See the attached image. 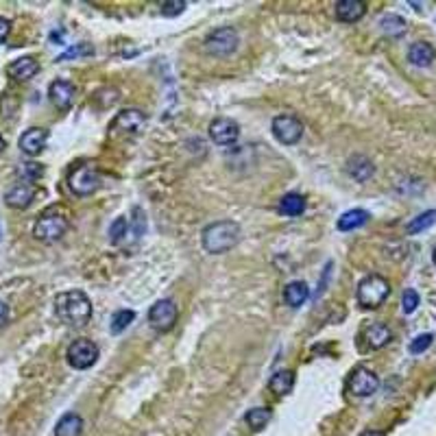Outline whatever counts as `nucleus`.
I'll return each mask as SVG.
<instances>
[{
  "label": "nucleus",
  "mask_w": 436,
  "mask_h": 436,
  "mask_svg": "<svg viewBox=\"0 0 436 436\" xmlns=\"http://www.w3.org/2000/svg\"><path fill=\"white\" fill-rule=\"evenodd\" d=\"M347 386H349V393L355 395V397H371V395L380 388V378L371 369L358 367L351 371Z\"/></svg>",
  "instance_id": "9d476101"
},
{
  "label": "nucleus",
  "mask_w": 436,
  "mask_h": 436,
  "mask_svg": "<svg viewBox=\"0 0 436 436\" xmlns=\"http://www.w3.org/2000/svg\"><path fill=\"white\" fill-rule=\"evenodd\" d=\"M129 221L127 218H116V221L111 223V227H109V240H111V245H121L125 238H127V233H129Z\"/></svg>",
  "instance_id": "c756f323"
},
{
  "label": "nucleus",
  "mask_w": 436,
  "mask_h": 436,
  "mask_svg": "<svg viewBox=\"0 0 436 436\" xmlns=\"http://www.w3.org/2000/svg\"><path fill=\"white\" fill-rule=\"evenodd\" d=\"M177 310L172 299H160L149 310V323L155 332H170L177 323Z\"/></svg>",
  "instance_id": "1a4fd4ad"
},
{
  "label": "nucleus",
  "mask_w": 436,
  "mask_h": 436,
  "mask_svg": "<svg viewBox=\"0 0 436 436\" xmlns=\"http://www.w3.org/2000/svg\"><path fill=\"white\" fill-rule=\"evenodd\" d=\"M365 339H367V345H369L371 349H382V347H386V345L390 343L393 332H390L384 323H373V325L367 327Z\"/></svg>",
  "instance_id": "6ab92c4d"
},
{
  "label": "nucleus",
  "mask_w": 436,
  "mask_h": 436,
  "mask_svg": "<svg viewBox=\"0 0 436 436\" xmlns=\"http://www.w3.org/2000/svg\"><path fill=\"white\" fill-rule=\"evenodd\" d=\"M68 188L76 196H90L101 188V172L94 164H81L68 175Z\"/></svg>",
  "instance_id": "39448f33"
},
{
  "label": "nucleus",
  "mask_w": 436,
  "mask_h": 436,
  "mask_svg": "<svg viewBox=\"0 0 436 436\" xmlns=\"http://www.w3.org/2000/svg\"><path fill=\"white\" fill-rule=\"evenodd\" d=\"M271 417H273V412L268 408H253V410H249L245 414V421H247V425L253 432H260V430L266 428V423L271 421Z\"/></svg>",
  "instance_id": "bb28decb"
},
{
  "label": "nucleus",
  "mask_w": 436,
  "mask_h": 436,
  "mask_svg": "<svg viewBox=\"0 0 436 436\" xmlns=\"http://www.w3.org/2000/svg\"><path fill=\"white\" fill-rule=\"evenodd\" d=\"M273 135L282 144H297L304 135V125L297 116L292 114H280L273 118Z\"/></svg>",
  "instance_id": "0eeeda50"
},
{
  "label": "nucleus",
  "mask_w": 436,
  "mask_h": 436,
  "mask_svg": "<svg viewBox=\"0 0 436 436\" xmlns=\"http://www.w3.org/2000/svg\"><path fill=\"white\" fill-rule=\"evenodd\" d=\"M18 172H20V177H22V179L35 182V179H39V177L44 175V168L39 166V164H35V162H27V164H20Z\"/></svg>",
  "instance_id": "2f4dec72"
},
{
  "label": "nucleus",
  "mask_w": 436,
  "mask_h": 436,
  "mask_svg": "<svg viewBox=\"0 0 436 436\" xmlns=\"http://www.w3.org/2000/svg\"><path fill=\"white\" fill-rule=\"evenodd\" d=\"M9 31H11V22L7 18H0V44L9 37Z\"/></svg>",
  "instance_id": "c9c22d12"
},
{
  "label": "nucleus",
  "mask_w": 436,
  "mask_h": 436,
  "mask_svg": "<svg viewBox=\"0 0 436 436\" xmlns=\"http://www.w3.org/2000/svg\"><path fill=\"white\" fill-rule=\"evenodd\" d=\"M37 72H39V64L33 57H20L7 66V74L13 79V81H29V79H33Z\"/></svg>",
  "instance_id": "dca6fc26"
},
{
  "label": "nucleus",
  "mask_w": 436,
  "mask_h": 436,
  "mask_svg": "<svg viewBox=\"0 0 436 436\" xmlns=\"http://www.w3.org/2000/svg\"><path fill=\"white\" fill-rule=\"evenodd\" d=\"M306 210V199L301 194H297V192H288L282 196V201H280V212L284 216H299L304 214Z\"/></svg>",
  "instance_id": "b1692460"
},
{
  "label": "nucleus",
  "mask_w": 436,
  "mask_h": 436,
  "mask_svg": "<svg viewBox=\"0 0 436 436\" xmlns=\"http://www.w3.org/2000/svg\"><path fill=\"white\" fill-rule=\"evenodd\" d=\"M203 249L207 253H225L240 243V225L233 221H218L203 229Z\"/></svg>",
  "instance_id": "f03ea898"
},
{
  "label": "nucleus",
  "mask_w": 436,
  "mask_h": 436,
  "mask_svg": "<svg viewBox=\"0 0 436 436\" xmlns=\"http://www.w3.org/2000/svg\"><path fill=\"white\" fill-rule=\"evenodd\" d=\"M380 27L386 35L390 37H402L406 33V20L402 15H395V13H388V15H382L380 20Z\"/></svg>",
  "instance_id": "a878e982"
},
{
  "label": "nucleus",
  "mask_w": 436,
  "mask_h": 436,
  "mask_svg": "<svg viewBox=\"0 0 436 436\" xmlns=\"http://www.w3.org/2000/svg\"><path fill=\"white\" fill-rule=\"evenodd\" d=\"M334 9H336V18H339L341 22H358L367 13V5L362 0H339Z\"/></svg>",
  "instance_id": "f3484780"
},
{
  "label": "nucleus",
  "mask_w": 436,
  "mask_h": 436,
  "mask_svg": "<svg viewBox=\"0 0 436 436\" xmlns=\"http://www.w3.org/2000/svg\"><path fill=\"white\" fill-rule=\"evenodd\" d=\"M310 297V288L306 282H290L284 288V301L290 308H301Z\"/></svg>",
  "instance_id": "aec40b11"
},
{
  "label": "nucleus",
  "mask_w": 436,
  "mask_h": 436,
  "mask_svg": "<svg viewBox=\"0 0 436 436\" xmlns=\"http://www.w3.org/2000/svg\"><path fill=\"white\" fill-rule=\"evenodd\" d=\"M238 44H240L238 31L231 27H221L205 37V53L214 57H229L231 53H236Z\"/></svg>",
  "instance_id": "423d86ee"
},
{
  "label": "nucleus",
  "mask_w": 436,
  "mask_h": 436,
  "mask_svg": "<svg viewBox=\"0 0 436 436\" xmlns=\"http://www.w3.org/2000/svg\"><path fill=\"white\" fill-rule=\"evenodd\" d=\"M360 436H386V434L380 432V430H367V432H362Z\"/></svg>",
  "instance_id": "4c0bfd02"
},
{
  "label": "nucleus",
  "mask_w": 436,
  "mask_h": 436,
  "mask_svg": "<svg viewBox=\"0 0 436 436\" xmlns=\"http://www.w3.org/2000/svg\"><path fill=\"white\" fill-rule=\"evenodd\" d=\"M35 196V186L33 184H18L5 194V203L13 210H25L31 205Z\"/></svg>",
  "instance_id": "2eb2a0df"
},
{
  "label": "nucleus",
  "mask_w": 436,
  "mask_h": 436,
  "mask_svg": "<svg viewBox=\"0 0 436 436\" xmlns=\"http://www.w3.org/2000/svg\"><path fill=\"white\" fill-rule=\"evenodd\" d=\"M135 319V312L133 310H118L114 316H111V332L114 334H121L125 332Z\"/></svg>",
  "instance_id": "c85d7f7f"
},
{
  "label": "nucleus",
  "mask_w": 436,
  "mask_h": 436,
  "mask_svg": "<svg viewBox=\"0 0 436 436\" xmlns=\"http://www.w3.org/2000/svg\"><path fill=\"white\" fill-rule=\"evenodd\" d=\"M436 223V210H428L423 214H419L417 218H412V221L408 223L406 231L408 233H419V231H425L428 227H432Z\"/></svg>",
  "instance_id": "cd10ccee"
},
{
  "label": "nucleus",
  "mask_w": 436,
  "mask_h": 436,
  "mask_svg": "<svg viewBox=\"0 0 436 436\" xmlns=\"http://www.w3.org/2000/svg\"><path fill=\"white\" fill-rule=\"evenodd\" d=\"M83 419L76 412H66L55 425V436H81Z\"/></svg>",
  "instance_id": "a211bd4d"
},
{
  "label": "nucleus",
  "mask_w": 436,
  "mask_h": 436,
  "mask_svg": "<svg viewBox=\"0 0 436 436\" xmlns=\"http://www.w3.org/2000/svg\"><path fill=\"white\" fill-rule=\"evenodd\" d=\"M160 9H162V15L175 18V15H179L186 9V3H184V0H168V3H162Z\"/></svg>",
  "instance_id": "f704fd0d"
},
{
  "label": "nucleus",
  "mask_w": 436,
  "mask_h": 436,
  "mask_svg": "<svg viewBox=\"0 0 436 436\" xmlns=\"http://www.w3.org/2000/svg\"><path fill=\"white\" fill-rule=\"evenodd\" d=\"M268 388L275 395H288L294 388V373L292 371H277L273 378L268 380Z\"/></svg>",
  "instance_id": "5701e85b"
},
{
  "label": "nucleus",
  "mask_w": 436,
  "mask_h": 436,
  "mask_svg": "<svg viewBox=\"0 0 436 436\" xmlns=\"http://www.w3.org/2000/svg\"><path fill=\"white\" fill-rule=\"evenodd\" d=\"M390 294V284L388 280H384L382 275H367L365 280L358 284V292H355V299L358 304L367 310H375L380 308L386 297Z\"/></svg>",
  "instance_id": "20e7f679"
},
{
  "label": "nucleus",
  "mask_w": 436,
  "mask_h": 436,
  "mask_svg": "<svg viewBox=\"0 0 436 436\" xmlns=\"http://www.w3.org/2000/svg\"><path fill=\"white\" fill-rule=\"evenodd\" d=\"M7 321H9V306L0 299V327H5Z\"/></svg>",
  "instance_id": "e433bc0d"
},
{
  "label": "nucleus",
  "mask_w": 436,
  "mask_h": 436,
  "mask_svg": "<svg viewBox=\"0 0 436 436\" xmlns=\"http://www.w3.org/2000/svg\"><path fill=\"white\" fill-rule=\"evenodd\" d=\"M70 227V218L66 212H62L59 207H48L46 212L39 214V218L33 225V236L39 243L53 245L57 240H62Z\"/></svg>",
  "instance_id": "7ed1b4c3"
},
{
  "label": "nucleus",
  "mask_w": 436,
  "mask_h": 436,
  "mask_svg": "<svg viewBox=\"0 0 436 436\" xmlns=\"http://www.w3.org/2000/svg\"><path fill=\"white\" fill-rule=\"evenodd\" d=\"M94 55V48L90 44H74L72 48H68L64 55L57 57V62H68V59H79V57H90Z\"/></svg>",
  "instance_id": "7c9ffc66"
},
{
  "label": "nucleus",
  "mask_w": 436,
  "mask_h": 436,
  "mask_svg": "<svg viewBox=\"0 0 436 436\" xmlns=\"http://www.w3.org/2000/svg\"><path fill=\"white\" fill-rule=\"evenodd\" d=\"M347 170H349V175L353 177V179H358V182H367L369 177H373V172H375L373 164L362 155H355L353 160H349V168Z\"/></svg>",
  "instance_id": "393cba45"
},
{
  "label": "nucleus",
  "mask_w": 436,
  "mask_h": 436,
  "mask_svg": "<svg viewBox=\"0 0 436 436\" xmlns=\"http://www.w3.org/2000/svg\"><path fill=\"white\" fill-rule=\"evenodd\" d=\"M210 137L218 147H231L240 137V127L231 118H216L210 123Z\"/></svg>",
  "instance_id": "9b49d317"
},
{
  "label": "nucleus",
  "mask_w": 436,
  "mask_h": 436,
  "mask_svg": "<svg viewBox=\"0 0 436 436\" xmlns=\"http://www.w3.org/2000/svg\"><path fill=\"white\" fill-rule=\"evenodd\" d=\"M369 212L367 210H349L345 212L341 218H339V223H336V227H339L341 231H353V229H358L362 225L369 223Z\"/></svg>",
  "instance_id": "4be33fe9"
},
{
  "label": "nucleus",
  "mask_w": 436,
  "mask_h": 436,
  "mask_svg": "<svg viewBox=\"0 0 436 436\" xmlns=\"http://www.w3.org/2000/svg\"><path fill=\"white\" fill-rule=\"evenodd\" d=\"M432 260H434V264H436V247H434V251H432Z\"/></svg>",
  "instance_id": "ea45409f"
},
{
  "label": "nucleus",
  "mask_w": 436,
  "mask_h": 436,
  "mask_svg": "<svg viewBox=\"0 0 436 436\" xmlns=\"http://www.w3.org/2000/svg\"><path fill=\"white\" fill-rule=\"evenodd\" d=\"M144 127H147V114H142L140 109H125L118 114L111 123V129H121L131 135L142 133Z\"/></svg>",
  "instance_id": "f8f14e48"
},
{
  "label": "nucleus",
  "mask_w": 436,
  "mask_h": 436,
  "mask_svg": "<svg viewBox=\"0 0 436 436\" xmlns=\"http://www.w3.org/2000/svg\"><path fill=\"white\" fill-rule=\"evenodd\" d=\"M55 314L66 325L81 327L92 319V301L83 290H68L55 297Z\"/></svg>",
  "instance_id": "f257e3e1"
},
{
  "label": "nucleus",
  "mask_w": 436,
  "mask_h": 436,
  "mask_svg": "<svg viewBox=\"0 0 436 436\" xmlns=\"http://www.w3.org/2000/svg\"><path fill=\"white\" fill-rule=\"evenodd\" d=\"M434 46L428 44V42H417V44H412L410 50H408V59H410V64L414 66H419V68H428L432 62H434Z\"/></svg>",
  "instance_id": "412c9836"
},
{
  "label": "nucleus",
  "mask_w": 436,
  "mask_h": 436,
  "mask_svg": "<svg viewBox=\"0 0 436 436\" xmlns=\"http://www.w3.org/2000/svg\"><path fill=\"white\" fill-rule=\"evenodd\" d=\"M66 358H68V365L72 369H79V371L90 369L98 360V347L92 341H88V339H79V341H74L68 347Z\"/></svg>",
  "instance_id": "6e6552de"
},
{
  "label": "nucleus",
  "mask_w": 436,
  "mask_h": 436,
  "mask_svg": "<svg viewBox=\"0 0 436 436\" xmlns=\"http://www.w3.org/2000/svg\"><path fill=\"white\" fill-rule=\"evenodd\" d=\"M402 308H404L406 314H412L414 310H417V308H419V292H417V290H412V288H408V290L404 292V297H402Z\"/></svg>",
  "instance_id": "473e14b6"
},
{
  "label": "nucleus",
  "mask_w": 436,
  "mask_h": 436,
  "mask_svg": "<svg viewBox=\"0 0 436 436\" xmlns=\"http://www.w3.org/2000/svg\"><path fill=\"white\" fill-rule=\"evenodd\" d=\"M48 96H50V103L57 109H70L74 101V86L66 81V79H57L48 88Z\"/></svg>",
  "instance_id": "ddd939ff"
},
{
  "label": "nucleus",
  "mask_w": 436,
  "mask_h": 436,
  "mask_svg": "<svg viewBox=\"0 0 436 436\" xmlns=\"http://www.w3.org/2000/svg\"><path fill=\"white\" fill-rule=\"evenodd\" d=\"M46 142H48V131L42 127H33V129H27L22 137H20V149L27 155H37L44 151Z\"/></svg>",
  "instance_id": "4468645a"
},
{
  "label": "nucleus",
  "mask_w": 436,
  "mask_h": 436,
  "mask_svg": "<svg viewBox=\"0 0 436 436\" xmlns=\"http://www.w3.org/2000/svg\"><path fill=\"white\" fill-rule=\"evenodd\" d=\"M3 151H5V137L0 135V153H3Z\"/></svg>",
  "instance_id": "58836bf2"
},
{
  "label": "nucleus",
  "mask_w": 436,
  "mask_h": 436,
  "mask_svg": "<svg viewBox=\"0 0 436 436\" xmlns=\"http://www.w3.org/2000/svg\"><path fill=\"white\" fill-rule=\"evenodd\" d=\"M432 341H434V336L432 334H419L417 339H414L412 343H410V353H423L425 349H430V345H432Z\"/></svg>",
  "instance_id": "72a5a7b5"
}]
</instances>
